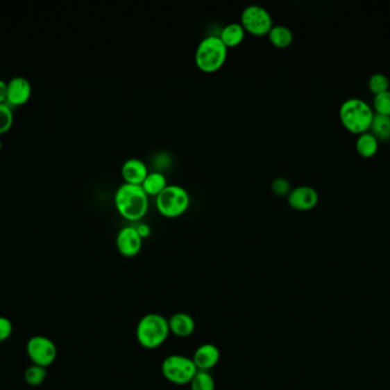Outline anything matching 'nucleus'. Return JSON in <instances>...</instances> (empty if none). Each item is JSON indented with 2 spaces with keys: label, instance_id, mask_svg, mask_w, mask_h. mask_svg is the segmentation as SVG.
I'll list each match as a JSON object with an SVG mask.
<instances>
[{
  "label": "nucleus",
  "instance_id": "25",
  "mask_svg": "<svg viewBox=\"0 0 390 390\" xmlns=\"http://www.w3.org/2000/svg\"><path fill=\"white\" fill-rule=\"evenodd\" d=\"M273 194L278 197H288L291 191V184L285 177H275L271 184Z\"/></svg>",
  "mask_w": 390,
  "mask_h": 390
},
{
  "label": "nucleus",
  "instance_id": "3",
  "mask_svg": "<svg viewBox=\"0 0 390 390\" xmlns=\"http://www.w3.org/2000/svg\"><path fill=\"white\" fill-rule=\"evenodd\" d=\"M228 49L219 35H208L198 42L195 51V65L205 74H214L225 65Z\"/></svg>",
  "mask_w": 390,
  "mask_h": 390
},
{
  "label": "nucleus",
  "instance_id": "12",
  "mask_svg": "<svg viewBox=\"0 0 390 390\" xmlns=\"http://www.w3.org/2000/svg\"><path fill=\"white\" fill-rule=\"evenodd\" d=\"M198 371H210L221 359V352L214 343H203L198 346L192 357Z\"/></svg>",
  "mask_w": 390,
  "mask_h": 390
},
{
  "label": "nucleus",
  "instance_id": "22",
  "mask_svg": "<svg viewBox=\"0 0 390 390\" xmlns=\"http://www.w3.org/2000/svg\"><path fill=\"white\" fill-rule=\"evenodd\" d=\"M368 88L374 95L387 92L389 90V79L386 74L380 72L373 74L368 79Z\"/></svg>",
  "mask_w": 390,
  "mask_h": 390
},
{
  "label": "nucleus",
  "instance_id": "11",
  "mask_svg": "<svg viewBox=\"0 0 390 390\" xmlns=\"http://www.w3.org/2000/svg\"><path fill=\"white\" fill-rule=\"evenodd\" d=\"M287 198L289 206L292 207L294 210L304 212L316 206L319 203V193L316 189L310 186H299L291 189Z\"/></svg>",
  "mask_w": 390,
  "mask_h": 390
},
{
  "label": "nucleus",
  "instance_id": "17",
  "mask_svg": "<svg viewBox=\"0 0 390 390\" xmlns=\"http://www.w3.org/2000/svg\"><path fill=\"white\" fill-rule=\"evenodd\" d=\"M269 39L271 44L274 47L280 49H288L294 42V33L288 26H273L272 29L269 33Z\"/></svg>",
  "mask_w": 390,
  "mask_h": 390
},
{
  "label": "nucleus",
  "instance_id": "8",
  "mask_svg": "<svg viewBox=\"0 0 390 390\" xmlns=\"http://www.w3.org/2000/svg\"><path fill=\"white\" fill-rule=\"evenodd\" d=\"M26 352L33 364L49 368L58 357V348L51 339L44 336H35L26 343Z\"/></svg>",
  "mask_w": 390,
  "mask_h": 390
},
{
  "label": "nucleus",
  "instance_id": "18",
  "mask_svg": "<svg viewBox=\"0 0 390 390\" xmlns=\"http://www.w3.org/2000/svg\"><path fill=\"white\" fill-rule=\"evenodd\" d=\"M379 148V140L371 132L362 133L356 140V149L362 157L370 159L375 155Z\"/></svg>",
  "mask_w": 390,
  "mask_h": 390
},
{
  "label": "nucleus",
  "instance_id": "14",
  "mask_svg": "<svg viewBox=\"0 0 390 390\" xmlns=\"http://www.w3.org/2000/svg\"><path fill=\"white\" fill-rule=\"evenodd\" d=\"M169 323L170 334L178 338H189L192 336L195 331V320L189 314L176 313L173 314L168 319Z\"/></svg>",
  "mask_w": 390,
  "mask_h": 390
},
{
  "label": "nucleus",
  "instance_id": "28",
  "mask_svg": "<svg viewBox=\"0 0 390 390\" xmlns=\"http://www.w3.org/2000/svg\"><path fill=\"white\" fill-rule=\"evenodd\" d=\"M7 100V83L0 79V104H6Z\"/></svg>",
  "mask_w": 390,
  "mask_h": 390
},
{
  "label": "nucleus",
  "instance_id": "29",
  "mask_svg": "<svg viewBox=\"0 0 390 390\" xmlns=\"http://www.w3.org/2000/svg\"><path fill=\"white\" fill-rule=\"evenodd\" d=\"M1 148H3V142L0 140V150H1Z\"/></svg>",
  "mask_w": 390,
  "mask_h": 390
},
{
  "label": "nucleus",
  "instance_id": "5",
  "mask_svg": "<svg viewBox=\"0 0 390 390\" xmlns=\"http://www.w3.org/2000/svg\"><path fill=\"white\" fill-rule=\"evenodd\" d=\"M158 212L166 218H178L187 211L189 206V195L185 188L177 184H168V187L155 197Z\"/></svg>",
  "mask_w": 390,
  "mask_h": 390
},
{
  "label": "nucleus",
  "instance_id": "6",
  "mask_svg": "<svg viewBox=\"0 0 390 390\" xmlns=\"http://www.w3.org/2000/svg\"><path fill=\"white\" fill-rule=\"evenodd\" d=\"M198 371L192 358L186 357L184 355H169L161 364V372L164 379L177 386L189 384Z\"/></svg>",
  "mask_w": 390,
  "mask_h": 390
},
{
  "label": "nucleus",
  "instance_id": "19",
  "mask_svg": "<svg viewBox=\"0 0 390 390\" xmlns=\"http://www.w3.org/2000/svg\"><path fill=\"white\" fill-rule=\"evenodd\" d=\"M370 129L378 140L388 141L390 140V117L374 113Z\"/></svg>",
  "mask_w": 390,
  "mask_h": 390
},
{
  "label": "nucleus",
  "instance_id": "7",
  "mask_svg": "<svg viewBox=\"0 0 390 390\" xmlns=\"http://www.w3.org/2000/svg\"><path fill=\"white\" fill-rule=\"evenodd\" d=\"M241 26L246 33L262 37L269 35L273 28V19L269 10L260 5H249L241 13Z\"/></svg>",
  "mask_w": 390,
  "mask_h": 390
},
{
  "label": "nucleus",
  "instance_id": "21",
  "mask_svg": "<svg viewBox=\"0 0 390 390\" xmlns=\"http://www.w3.org/2000/svg\"><path fill=\"white\" fill-rule=\"evenodd\" d=\"M46 377H47L46 368L35 364L28 368L26 374H24V379H26V382L30 386H39V384H42L46 380Z\"/></svg>",
  "mask_w": 390,
  "mask_h": 390
},
{
  "label": "nucleus",
  "instance_id": "1",
  "mask_svg": "<svg viewBox=\"0 0 390 390\" xmlns=\"http://www.w3.org/2000/svg\"><path fill=\"white\" fill-rule=\"evenodd\" d=\"M115 206L124 219L138 221L149 210V196L142 186L124 184L115 191Z\"/></svg>",
  "mask_w": 390,
  "mask_h": 390
},
{
  "label": "nucleus",
  "instance_id": "9",
  "mask_svg": "<svg viewBox=\"0 0 390 390\" xmlns=\"http://www.w3.org/2000/svg\"><path fill=\"white\" fill-rule=\"evenodd\" d=\"M117 250L125 258H135L141 252L143 239L138 235L135 227H124L119 230L117 239Z\"/></svg>",
  "mask_w": 390,
  "mask_h": 390
},
{
  "label": "nucleus",
  "instance_id": "26",
  "mask_svg": "<svg viewBox=\"0 0 390 390\" xmlns=\"http://www.w3.org/2000/svg\"><path fill=\"white\" fill-rule=\"evenodd\" d=\"M13 333V325L10 319L0 316V342L6 341Z\"/></svg>",
  "mask_w": 390,
  "mask_h": 390
},
{
  "label": "nucleus",
  "instance_id": "2",
  "mask_svg": "<svg viewBox=\"0 0 390 390\" xmlns=\"http://www.w3.org/2000/svg\"><path fill=\"white\" fill-rule=\"evenodd\" d=\"M168 318L157 313L146 314L136 326V339L141 347L153 350L159 348L169 338Z\"/></svg>",
  "mask_w": 390,
  "mask_h": 390
},
{
  "label": "nucleus",
  "instance_id": "23",
  "mask_svg": "<svg viewBox=\"0 0 390 390\" xmlns=\"http://www.w3.org/2000/svg\"><path fill=\"white\" fill-rule=\"evenodd\" d=\"M14 124V113L12 106L0 104V136L8 132Z\"/></svg>",
  "mask_w": 390,
  "mask_h": 390
},
{
  "label": "nucleus",
  "instance_id": "13",
  "mask_svg": "<svg viewBox=\"0 0 390 390\" xmlns=\"http://www.w3.org/2000/svg\"><path fill=\"white\" fill-rule=\"evenodd\" d=\"M147 174H149V168L141 159H129L122 164L121 177L125 184L142 186Z\"/></svg>",
  "mask_w": 390,
  "mask_h": 390
},
{
  "label": "nucleus",
  "instance_id": "16",
  "mask_svg": "<svg viewBox=\"0 0 390 390\" xmlns=\"http://www.w3.org/2000/svg\"><path fill=\"white\" fill-rule=\"evenodd\" d=\"M168 187L167 177L160 172H151L145 177L142 188L149 197H158Z\"/></svg>",
  "mask_w": 390,
  "mask_h": 390
},
{
  "label": "nucleus",
  "instance_id": "27",
  "mask_svg": "<svg viewBox=\"0 0 390 390\" xmlns=\"http://www.w3.org/2000/svg\"><path fill=\"white\" fill-rule=\"evenodd\" d=\"M137 230L138 235L141 236L142 239H145L151 235V228L147 226L146 223H141L137 227H135Z\"/></svg>",
  "mask_w": 390,
  "mask_h": 390
},
{
  "label": "nucleus",
  "instance_id": "20",
  "mask_svg": "<svg viewBox=\"0 0 390 390\" xmlns=\"http://www.w3.org/2000/svg\"><path fill=\"white\" fill-rule=\"evenodd\" d=\"M191 390H216V382L209 371H198L189 382Z\"/></svg>",
  "mask_w": 390,
  "mask_h": 390
},
{
  "label": "nucleus",
  "instance_id": "24",
  "mask_svg": "<svg viewBox=\"0 0 390 390\" xmlns=\"http://www.w3.org/2000/svg\"><path fill=\"white\" fill-rule=\"evenodd\" d=\"M373 106L375 113L390 117V90L374 95Z\"/></svg>",
  "mask_w": 390,
  "mask_h": 390
},
{
  "label": "nucleus",
  "instance_id": "10",
  "mask_svg": "<svg viewBox=\"0 0 390 390\" xmlns=\"http://www.w3.org/2000/svg\"><path fill=\"white\" fill-rule=\"evenodd\" d=\"M33 94V86L29 79L22 76L12 78L7 83L6 104L10 106H22L28 104Z\"/></svg>",
  "mask_w": 390,
  "mask_h": 390
},
{
  "label": "nucleus",
  "instance_id": "4",
  "mask_svg": "<svg viewBox=\"0 0 390 390\" xmlns=\"http://www.w3.org/2000/svg\"><path fill=\"white\" fill-rule=\"evenodd\" d=\"M339 115L346 129L355 134H362L368 132L371 127L374 113L368 102L352 97L342 102Z\"/></svg>",
  "mask_w": 390,
  "mask_h": 390
},
{
  "label": "nucleus",
  "instance_id": "15",
  "mask_svg": "<svg viewBox=\"0 0 390 390\" xmlns=\"http://www.w3.org/2000/svg\"><path fill=\"white\" fill-rule=\"evenodd\" d=\"M244 37H246V30L241 26V23L237 22L225 26L219 35L221 42H224L228 49H234L240 45L241 42H244Z\"/></svg>",
  "mask_w": 390,
  "mask_h": 390
}]
</instances>
